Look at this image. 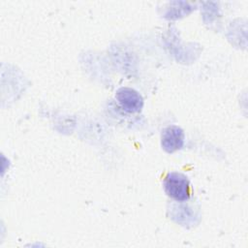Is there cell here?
Segmentation results:
<instances>
[{
    "label": "cell",
    "instance_id": "cell-3",
    "mask_svg": "<svg viewBox=\"0 0 248 248\" xmlns=\"http://www.w3.org/2000/svg\"><path fill=\"white\" fill-rule=\"evenodd\" d=\"M184 140L183 130L176 125H170L162 131L161 145L167 153H173L183 147Z\"/></svg>",
    "mask_w": 248,
    "mask_h": 248
},
{
    "label": "cell",
    "instance_id": "cell-1",
    "mask_svg": "<svg viewBox=\"0 0 248 248\" xmlns=\"http://www.w3.org/2000/svg\"><path fill=\"white\" fill-rule=\"evenodd\" d=\"M164 189L166 194L176 202H186L191 196V185L188 177L177 171L167 173L164 178Z\"/></svg>",
    "mask_w": 248,
    "mask_h": 248
},
{
    "label": "cell",
    "instance_id": "cell-2",
    "mask_svg": "<svg viewBox=\"0 0 248 248\" xmlns=\"http://www.w3.org/2000/svg\"><path fill=\"white\" fill-rule=\"evenodd\" d=\"M115 99L122 109L128 113L140 112L143 107L141 95L130 87H120L115 93Z\"/></svg>",
    "mask_w": 248,
    "mask_h": 248
}]
</instances>
